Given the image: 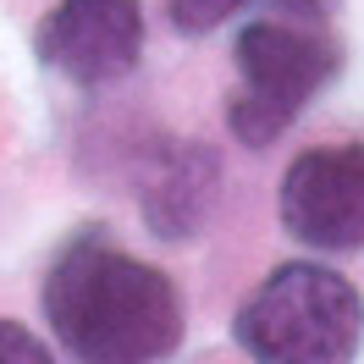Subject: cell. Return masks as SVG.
<instances>
[{
	"label": "cell",
	"mask_w": 364,
	"mask_h": 364,
	"mask_svg": "<svg viewBox=\"0 0 364 364\" xmlns=\"http://www.w3.org/2000/svg\"><path fill=\"white\" fill-rule=\"evenodd\" d=\"M282 227L315 254L364 249V144L304 149L282 177Z\"/></svg>",
	"instance_id": "cell-4"
},
{
	"label": "cell",
	"mask_w": 364,
	"mask_h": 364,
	"mask_svg": "<svg viewBox=\"0 0 364 364\" xmlns=\"http://www.w3.org/2000/svg\"><path fill=\"white\" fill-rule=\"evenodd\" d=\"M39 304L77 364H160L188 331L177 282L160 265L116 249L111 232L72 237L50 259Z\"/></svg>",
	"instance_id": "cell-1"
},
{
	"label": "cell",
	"mask_w": 364,
	"mask_h": 364,
	"mask_svg": "<svg viewBox=\"0 0 364 364\" xmlns=\"http://www.w3.org/2000/svg\"><path fill=\"white\" fill-rule=\"evenodd\" d=\"M221 193V160L210 144H166L149 155L144 182H138V205L144 227L160 243H193L205 232L210 210Z\"/></svg>",
	"instance_id": "cell-6"
},
{
	"label": "cell",
	"mask_w": 364,
	"mask_h": 364,
	"mask_svg": "<svg viewBox=\"0 0 364 364\" xmlns=\"http://www.w3.org/2000/svg\"><path fill=\"white\" fill-rule=\"evenodd\" d=\"M144 55L138 0H55L39 23V61L77 89L122 83Z\"/></svg>",
	"instance_id": "cell-5"
},
{
	"label": "cell",
	"mask_w": 364,
	"mask_h": 364,
	"mask_svg": "<svg viewBox=\"0 0 364 364\" xmlns=\"http://www.w3.org/2000/svg\"><path fill=\"white\" fill-rule=\"evenodd\" d=\"M237 348L254 364H353L364 348V298L331 265H276L237 309Z\"/></svg>",
	"instance_id": "cell-2"
},
{
	"label": "cell",
	"mask_w": 364,
	"mask_h": 364,
	"mask_svg": "<svg viewBox=\"0 0 364 364\" xmlns=\"http://www.w3.org/2000/svg\"><path fill=\"white\" fill-rule=\"evenodd\" d=\"M249 0H166V17H171V28L177 33H215V28L227 23V17H237Z\"/></svg>",
	"instance_id": "cell-7"
},
{
	"label": "cell",
	"mask_w": 364,
	"mask_h": 364,
	"mask_svg": "<svg viewBox=\"0 0 364 364\" xmlns=\"http://www.w3.org/2000/svg\"><path fill=\"white\" fill-rule=\"evenodd\" d=\"M0 364H55L50 359V348L28 326H17V320H0Z\"/></svg>",
	"instance_id": "cell-8"
},
{
	"label": "cell",
	"mask_w": 364,
	"mask_h": 364,
	"mask_svg": "<svg viewBox=\"0 0 364 364\" xmlns=\"http://www.w3.org/2000/svg\"><path fill=\"white\" fill-rule=\"evenodd\" d=\"M237 89L227 94V127L243 149H265L298 122V111L342 72L337 33L315 17L271 11L237 33Z\"/></svg>",
	"instance_id": "cell-3"
}]
</instances>
